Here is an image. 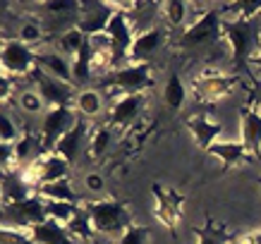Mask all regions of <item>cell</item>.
Masks as SVG:
<instances>
[{"instance_id": "1", "label": "cell", "mask_w": 261, "mask_h": 244, "mask_svg": "<svg viewBox=\"0 0 261 244\" xmlns=\"http://www.w3.org/2000/svg\"><path fill=\"white\" fill-rule=\"evenodd\" d=\"M223 39L228 41L235 72H247L249 60L259 56L261 26L256 19H223Z\"/></svg>"}, {"instance_id": "2", "label": "cell", "mask_w": 261, "mask_h": 244, "mask_svg": "<svg viewBox=\"0 0 261 244\" xmlns=\"http://www.w3.org/2000/svg\"><path fill=\"white\" fill-rule=\"evenodd\" d=\"M84 208L89 211L94 228L98 235L106 237H115V235H125V230L129 225H135L132 215L127 211L125 204H120L115 199H98V201H87Z\"/></svg>"}, {"instance_id": "3", "label": "cell", "mask_w": 261, "mask_h": 244, "mask_svg": "<svg viewBox=\"0 0 261 244\" xmlns=\"http://www.w3.org/2000/svg\"><path fill=\"white\" fill-rule=\"evenodd\" d=\"M218 39H223V12L218 8H208L194 22L182 29L180 39H177V46L192 50V48L211 46Z\"/></svg>"}, {"instance_id": "4", "label": "cell", "mask_w": 261, "mask_h": 244, "mask_svg": "<svg viewBox=\"0 0 261 244\" xmlns=\"http://www.w3.org/2000/svg\"><path fill=\"white\" fill-rule=\"evenodd\" d=\"M151 63L142 65H122L118 70H113L106 79H101L103 89H120L122 96L125 94H144L146 89L153 87V74H151Z\"/></svg>"}, {"instance_id": "5", "label": "cell", "mask_w": 261, "mask_h": 244, "mask_svg": "<svg viewBox=\"0 0 261 244\" xmlns=\"http://www.w3.org/2000/svg\"><path fill=\"white\" fill-rule=\"evenodd\" d=\"M106 32L111 34L113 43H115V50H113V70H118V67L127 65V56H129V50H132L137 36H139L132 19H129V15H127V10H122L118 3H115V12H113Z\"/></svg>"}, {"instance_id": "6", "label": "cell", "mask_w": 261, "mask_h": 244, "mask_svg": "<svg viewBox=\"0 0 261 244\" xmlns=\"http://www.w3.org/2000/svg\"><path fill=\"white\" fill-rule=\"evenodd\" d=\"M36 58H39V53L32 50V46L22 43L19 39H3V46H0L3 72L12 74L15 79L32 77V72L36 70Z\"/></svg>"}, {"instance_id": "7", "label": "cell", "mask_w": 261, "mask_h": 244, "mask_svg": "<svg viewBox=\"0 0 261 244\" xmlns=\"http://www.w3.org/2000/svg\"><path fill=\"white\" fill-rule=\"evenodd\" d=\"M80 115L74 108H48L41 120V139H43V151L53 153L56 144L70 132L72 127L80 122Z\"/></svg>"}, {"instance_id": "8", "label": "cell", "mask_w": 261, "mask_h": 244, "mask_svg": "<svg viewBox=\"0 0 261 244\" xmlns=\"http://www.w3.org/2000/svg\"><path fill=\"white\" fill-rule=\"evenodd\" d=\"M32 82L36 84L41 98L46 101L48 108H74V98H77L74 84H67L63 79L50 77L41 67H36L32 72Z\"/></svg>"}, {"instance_id": "9", "label": "cell", "mask_w": 261, "mask_h": 244, "mask_svg": "<svg viewBox=\"0 0 261 244\" xmlns=\"http://www.w3.org/2000/svg\"><path fill=\"white\" fill-rule=\"evenodd\" d=\"M151 194H153V218L170 230L177 228V223L182 221V197L161 184H153Z\"/></svg>"}, {"instance_id": "10", "label": "cell", "mask_w": 261, "mask_h": 244, "mask_svg": "<svg viewBox=\"0 0 261 244\" xmlns=\"http://www.w3.org/2000/svg\"><path fill=\"white\" fill-rule=\"evenodd\" d=\"M240 84V74H216V77H199L194 82V94L204 103H221L225 101L232 89Z\"/></svg>"}, {"instance_id": "11", "label": "cell", "mask_w": 261, "mask_h": 244, "mask_svg": "<svg viewBox=\"0 0 261 244\" xmlns=\"http://www.w3.org/2000/svg\"><path fill=\"white\" fill-rule=\"evenodd\" d=\"M240 132L245 149L261 163V103L259 105H245L240 111Z\"/></svg>"}, {"instance_id": "12", "label": "cell", "mask_w": 261, "mask_h": 244, "mask_svg": "<svg viewBox=\"0 0 261 244\" xmlns=\"http://www.w3.org/2000/svg\"><path fill=\"white\" fill-rule=\"evenodd\" d=\"M113 12H115V3H101V0H98V3H82V12H80V19H77V26H80L87 36L106 32Z\"/></svg>"}, {"instance_id": "13", "label": "cell", "mask_w": 261, "mask_h": 244, "mask_svg": "<svg viewBox=\"0 0 261 244\" xmlns=\"http://www.w3.org/2000/svg\"><path fill=\"white\" fill-rule=\"evenodd\" d=\"M163 41H166V29H163V26H153L149 32L139 34L135 41V46H132V50H129V56H127V63L129 65L149 63L151 58L161 50Z\"/></svg>"}, {"instance_id": "14", "label": "cell", "mask_w": 261, "mask_h": 244, "mask_svg": "<svg viewBox=\"0 0 261 244\" xmlns=\"http://www.w3.org/2000/svg\"><path fill=\"white\" fill-rule=\"evenodd\" d=\"M144 108V94H125L108 108V122L115 127L132 125Z\"/></svg>"}, {"instance_id": "15", "label": "cell", "mask_w": 261, "mask_h": 244, "mask_svg": "<svg viewBox=\"0 0 261 244\" xmlns=\"http://www.w3.org/2000/svg\"><path fill=\"white\" fill-rule=\"evenodd\" d=\"M187 127H190L194 142L201 146V149H208L211 144L221 142V134H223V125L218 120H214L208 113H199V115H192L187 118Z\"/></svg>"}, {"instance_id": "16", "label": "cell", "mask_w": 261, "mask_h": 244, "mask_svg": "<svg viewBox=\"0 0 261 244\" xmlns=\"http://www.w3.org/2000/svg\"><path fill=\"white\" fill-rule=\"evenodd\" d=\"M206 153H211L216 156L218 160L223 163V170H230V168H238L240 163H252L256 158L245 149V144L242 142H230V139H221V142L211 144Z\"/></svg>"}, {"instance_id": "17", "label": "cell", "mask_w": 261, "mask_h": 244, "mask_svg": "<svg viewBox=\"0 0 261 244\" xmlns=\"http://www.w3.org/2000/svg\"><path fill=\"white\" fill-rule=\"evenodd\" d=\"M36 67H41L43 72H48L50 77L63 79L67 84H74L72 79V60L60 50H46V53H39L36 58Z\"/></svg>"}, {"instance_id": "18", "label": "cell", "mask_w": 261, "mask_h": 244, "mask_svg": "<svg viewBox=\"0 0 261 244\" xmlns=\"http://www.w3.org/2000/svg\"><path fill=\"white\" fill-rule=\"evenodd\" d=\"M29 235H32V239L36 244H77V239L70 235V230L65 225H60L56 221H48V218L43 223H39V225H34L29 230Z\"/></svg>"}, {"instance_id": "19", "label": "cell", "mask_w": 261, "mask_h": 244, "mask_svg": "<svg viewBox=\"0 0 261 244\" xmlns=\"http://www.w3.org/2000/svg\"><path fill=\"white\" fill-rule=\"evenodd\" d=\"M87 120H80L77 125L72 127L70 132L65 134L63 139L56 144V149H53V153H58V156H63L67 163H74L77 158H80V151H82V144H84V137H87Z\"/></svg>"}, {"instance_id": "20", "label": "cell", "mask_w": 261, "mask_h": 244, "mask_svg": "<svg viewBox=\"0 0 261 244\" xmlns=\"http://www.w3.org/2000/svg\"><path fill=\"white\" fill-rule=\"evenodd\" d=\"M106 108V101H103V94L98 89H82L77 91V98H74V111L77 115L84 120L98 118Z\"/></svg>"}, {"instance_id": "21", "label": "cell", "mask_w": 261, "mask_h": 244, "mask_svg": "<svg viewBox=\"0 0 261 244\" xmlns=\"http://www.w3.org/2000/svg\"><path fill=\"white\" fill-rule=\"evenodd\" d=\"M70 168H72L70 163H67L63 156H58V153H46V156H41V184L70 180Z\"/></svg>"}, {"instance_id": "22", "label": "cell", "mask_w": 261, "mask_h": 244, "mask_svg": "<svg viewBox=\"0 0 261 244\" xmlns=\"http://www.w3.org/2000/svg\"><path fill=\"white\" fill-rule=\"evenodd\" d=\"M46 201H65V204H74L80 201V194L74 192L70 180H60V182H50V184H41V189L36 192Z\"/></svg>"}, {"instance_id": "23", "label": "cell", "mask_w": 261, "mask_h": 244, "mask_svg": "<svg viewBox=\"0 0 261 244\" xmlns=\"http://www.w3.org/2000/svg\"><path fill=\"white\" fill-rule=\"evenodd\" d=\"M67 230H70V235L77 239V242H91L98 232H96L94 228V221H91V215H89V211L84 208V204L77 208V215L70 221V225H67Z\"/></svg>"}, {"instance_id": "24", "label": "cell", "mask_w": 261, "mask_h": 244, "mask_svg": "<svg viewBox=\"0 0 261 244\" xmlns=\"http://www.w3.org/2000/svg\"><path fill=\"white\" fill-rule=\"evenodd\" d=\"M187 101V87L182 82L180 74H170L166 79V87H163V103H166L170 111H182V105Z\"/></svg>"}, {"instance_id": "25", "label": "cell", "mask_w": 261, "mask_h": 244, "mask_svg": "<svg viewBox=\"0 0 261 244\" xmlns=\"http://www.w3.org/2000/svg\"><path fill=\"white\" fill-rule=\"evenodd\" d=\"M187 10H190V5L182 3V0H166V3H161V17H163L166 26H170V29H185Z\"/></svg>"}, {"instance_id": "26", "label": "cell", "mask_w": 261, "mask_h": 244, "mask_svg": "<svg viewBox=\"0 0 261 244\" xmlns=\"http://www.w3.org/2000/svg\"><path fill=\"white\" fill-rule=\"evenodd\" d=\"M91 58H94V50L89 48V43L82 48L80 53H74V56L70 58L74 84H87L89 79H94V72H91Z\"/></svg>"}, {"instance_id": "27", "label": "cell", "mask_w": 261, "mask_h": 244, "mask_svg": "<svg viewBox=\"0 0 261 244\" xmlns=\"http://www.w3.org/2000/svg\"><path fill=\"white\" fill-rule=\"evenodd\" d=\"M58 46H60V53H65L67 58H72L74 53H80L82 48L87 46V34L82 32L80 26L65 29V32L58 36Z\"/></svg>"}, {"instance_id": "28", "label": "cell", "mask_w": 261, "mask_h": 244, "mask_svg": "<svg viewBox=\"0 0 261 244\" xmlns=\"http://www.w3.org/2000/svg\"><path fill=\"white\" fill-rule=\"evenodd\" d=\"M197 244H230V232L223 225L216 223H206V228H194Z\"/></svg>"}, {"instance_id": "29", "label": "cell", "mask_w": 261, "mask_h": 244, "mask_svg": "<svg viewBox=\"0 0 261 244\" xmlns=\"http://www.w3.org/2000/svg\"><path fill=\"white\" fill-rule=\"evenodd\" d=\"M77 208L80 206L74 204H65V201H46V218L48 221H56L60 225H70V221L77 215Z\"/></svg>"}, {"instance_id": "30", "label": "cell", "mask_w": 261, "mask_h": 244, "mask_svg": "<svg viewBox=\"0 0 261 244\" xmlns=\"http://www.w3.org/2000/svg\"><path fill=\"white\" fill-rule=\"evenodd\" d=\"M17 103H19V108L24 113H29V115H39V113H46V101L41 98L39 91H34V89H24V91H17Z\"/></svg>"}, {"instance_id": "31", "label": "cell", "mask_w": 261, "mask_h": 244, "mask_svg": "<svg viewBox=\"0 0 261 244\" xmlns=\"http://www.w3.org/2000/svg\"><path fill=\"white\" fill-rule=\"evenodd\" d=\"M111 142H113L111 127H98V129H94V134H91V142H89V156H91V158H101L103 153L108 151Z\"/></svg>"}, {"instance_id": "32", "label": "cell", "mask_w": 261, "mask_h": 244, "mask_svg": "<svg viewBox=\"0 0 261 244\" xmlns=\"http://www.w3.org/2000/svg\"><path fill=\"white\" fill-rule=\"evenodd\" d=\"M43 10H48V15L70 17V15H80L82 3H77V0H48V3H43Z\"/></svg>"}, {"instance_id": "33", "label": "cell", "mask_w": 261, "mask_h": 244, "mask_svg": "<svg viewBox=\"0 0 261 244\" xmlns=\"http://www.w3.org/2000/svg\"><path fill=\"white\" fill-rule=\"evenodd\" d=\"M19 127L15 125V120L10 118L8 113L0 115V144H8V146H15L17 139H19Z\"/></svg>"}, {"instance_id": "34", "label": "cell", "mask_w": 261, "mask_h": 244, "mask_svg": "<svg viewBox=\"0 0 261 244\" xmlns=\"http://www.w3.org/2000/svg\"><path fill=\"white\" fill-rule=\"evenodd\" d=\"M87 43L94 53H101V56H113V50H115V43H113L108 32L91 34V36H87Z\"/></svg>"}, {"instance_id": "35", "label": "cell", "mask_w": 261, "mask_h": 244, "mask_svg": "<svg viewBox=\"0 0 261 244\" xmlns=\"http://www.w3.org/2000/svg\"><path fill=\"white\" fill-rule=\"evenodd\" d=\"M149 232H151L149 225H139V223H135V225H129V228L125 230V235L118 239V244H146Z\"/></svg>"}, {"instance_id": "36", "label": "cell", "mask_w": 261, "mask_h": 244, "mask_svg": "<svg viewBox=\"0 0 261 244\" xmlns=\"http://www.w3.org/2000/svg\"><path fill=\"white\" fill-rule=\"evenodd\" d=\"M17 39L27 43V46H32V43H41L43 41V26L39 22H24L19 26V36Z\"/></svg>"}, {"instance_id": "37", "label": "cell", "mask_w": 261, "mask_h": 244, "mask_svg": "<svg viewBox=\"0 0 261 244\" xmlns=\"http://www.w3.org/2000/svg\"><path fill=\"white\" fill-rule=\"evenodd\" d=\"M3 244H36L29 235V230L3 228Z\"/></svg>"}, {"instance_id": "38", "label": "cell", "mask_w": 261, "mask_h": 244, "mask_svg": "<svg viewBox=\"0 0 261 244\" xmlns=\"http://www.w3.org/2000/svg\"><path fill=\"white\" fill-rule=\"evenodd\" d=\"M19 84V79H15L8 72H0V101L8 103V98L15 94V87Z\"/></svg>"}, {"instance_id": "39", "label": "cell", "mask_w": 261, "mask_h": 244, "mask_svg": "<svg viewBox=\"0 0 261 244\" xmlns=\"http://www.w3.org/2000/svg\"><path fill=\"white\" fill-rule=\"evenodd\" d=\"M84 184H87V189H89V192H94V194H101L103 189H106L103 177H101V175H94V173L84 177Z\"/></svg>"}, {"instance_id": "40", "label": "cell", "mask_w": 261, "mask_h": 244, "mask_svg": "<svg viewBox=\"0 0 261 244\" xmlns=\"http://www.w3.org/2000/svg\"><path fill=\"white\" fill-rule=\"evenodd\" d=\"M232 244H256V239H254V232H252V235H240Z\"/></svg>"}, {"instance_id": "41", "label": "cell", "mask_w": 261, "mask_h": 244, "mask_svg": "<svg viewBox=\"0 0 261 244\" xmlns=\"http://www.w3.org/2000/svg\"><path fill=\"white\" fill-rule=\"evenodd\" d=\"M254 239H256V244H261V230L259 232H254Z\"/></svg>"}, {"instance_id": "42", "label": "cell", "mask_w": 261, "mask_h": 244, "mask_svg": "<svg viewBox=\"0 0 261 244\" xmlns=\"http://www.w3.org/2000/svg\"><path fill=\"white\" fill-rule=\"evenodd\" d=\"M256 60H259V63H261V46H259V56H256Z\"/></svg>"}]
</instances>
